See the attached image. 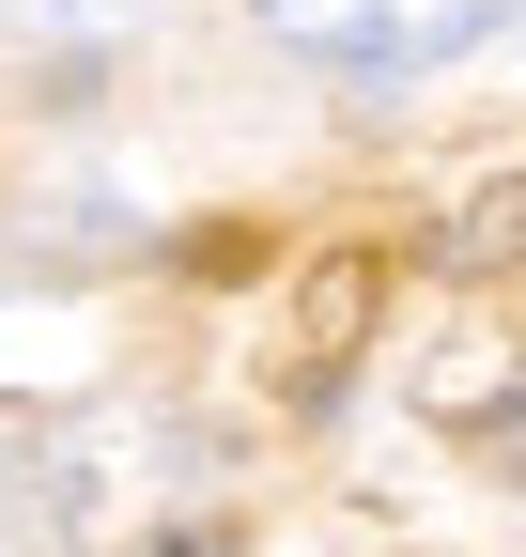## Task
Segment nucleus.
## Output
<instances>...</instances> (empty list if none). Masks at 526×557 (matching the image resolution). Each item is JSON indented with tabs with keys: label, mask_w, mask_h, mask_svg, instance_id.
Segmentation results:
<instances>
[{
	"label": "nucleus",
	"mask_w": 526,
	"mask_h": 557,
	"mask_svg": "<svg viewBox=\"0 0 526 557\" xmlns=\"http://www.w3.org/2000/svg\"><path fill=\"white\" fill-rule=\"evenodd\" d=\"M248 16L279 47H310V62H341V78H418V62L511 32L526 0H248Z\"/></svg>",
	"instance_id": "nucleus-1"
},
{
	"label": "nucleus",
	"mask_w": 526,
	"mask_h": 557,
	"mask_svg": "<svg viewBox=\"0 0 526 557\" xmlns=\"http://www.w3.org/2000/svg\"><path fill=\"white\" fill-rule=\"evenodd\" d=\"M434 263H449V278H496V263H526V171H511V186H480L465 218L434 233Z\"/></svg>",
	"instance_id": "nucleus-2"
},
{
	"label": "nucleus",
	"mask_w": 526,
	"mask_h": 557,
	"mask_svg": "<svg viewBox=\"0 0 526 557\" xmlns=\"http://www.w3.org/2000/svg\"><path fill=\"white\" fill-rule=\"evenodd\" d=\"M356 325H372V263H325V278H310V387L341 372V341H356Z\"/></svg>",
	"instance_id": "nucleus-4"
},
{
	"label": "nucleus",
	"mask_w": 526,
	"mask_h": 557,
	"mask_svg": "<svg viewBox=\"0 0 526 557\" xmlns=\"http://www.w3.org/2000/svg\"><path fill=\"white\" fill-rule=\"evenodd\" d=\"M0 557H62V480H47V449H0Z\"/></svg>",
	"instance_id": "nucleus-3"
},
{
	"label": "nucleus",
	"mask_w": 526,
	"mask_h": 557,
	"mask_svg": "<svg viewBox=\"0 0 526 557\" xmlns=\"http://www.w3.org/2000/svg\"><path fill=\"white\" fill-rule=\"evenodd\" d=\"M480 449H496V465L526 480V403H496V418H480Z\"/></svg>",
	"instance_id": "nucleus-6"
},
{
	"label": "nucleus",
	"mask_w": 526,
	"mask_h": 557,
	"mask_svg": "<svg viewBox=\"0 0 526 557\" xmlns=\"http://www.w3.org/2000/svg\"><path fill=\"white\" fill-rule=\"evenodd\" d=\"M140 0H0V32H124Z\"/></svg>",
	"instance_id": "nucleus-5"
},
{
	"label": "nucleus",
	"mask_w": 526,
	"mask_h": 557,
	"mask_svg": "<svg viewBox=\"0 0 526 557\" xmlns=\"http://www.w3.org/2000/svg\"><path fill=\"white\" fill-rule=\"evenodd\" d=\"M155 557H233V542H217V527H171V542H155Z\"/></svg>",
	"instance_id": "nucleus-7"
}]
</instances>
